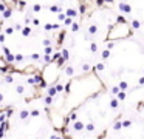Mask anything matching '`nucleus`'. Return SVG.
<instances>
[{
    "instance_id": "55",
    "label": "nucleus",
    "mask_w": 144,
    "mask_h": 139,
    "mask_svg": "<svg viewBox=\"0 0 144 139\" xmlns=\"http://www.w3.org/2000/svg\"><path fill=\"white\" fill-rule=\"evenodd\" d=\"M0 42L5 43V34H2V36H0Z\"/></svg>"
},
{
    "instance_id": "48",
    "label": "nucleus",
    "mask_w": 144,
    "mask_h": 139,
    "mask_svg": "<svg viewBox=\"0 0 144 139\" xmlns=\"http://www.w3.org/2000/svg\"><path fill=\"white\" fill-rule=\"evenodd\" d=\"M105 136H107V131H102L101 135L98 136V139H105Z\"/></svg>"
},
{
    "instance_id": "17",
    "label": "nucleus",
    "mask_w": 144,
    "mask_h": 139,
    "mask_svg": "<svg viewBox=\"0 0 144 139\" xmlns=\"http://www.w3.org/2000/svg\"><path fill=\"white\" fill-rule=\"evenodd\" d=\"M29 116H31V111H28V110H22L20 111V119H23V121H25V119H28Z\"/></svg>"
},
{
    "instance_id": "43",
    "label": "nucleus",
    "mask_w": 144,
    "mask_h": 139,
    "mask_svg": "<svg viewBox=\"0 0 144 139\" xmlns=\"http://www.w3.org/2000/svg\"><path fill=\"white\" fill-rule=\"evenodd\" d=\"M23 60V54H16V62H22Z\"/></svg>"
},
{
    "instance_id": "35",
    "label": "nucleus",
    "mask_w": 144,
    "mask_h": 139,
    "mask_svg": "<svg viewBox=\"0 0 144 139\" xmlns=\"http://www.w3.org/2000/svg\"><path fill=\"white\" fill-rule=\"evenodd\" d=\"M132 125V121H129V119H126V121H122V127L124 128H129Z\"/></svg>"
},
{
    "instance_id": "32",
    "label": "nucleus",
    "mask_w": 144,
    "mask_h": 139,
    "mask_svg": "<svg viewBox=\"0 0 144 139\" xmlns=\"http://www.w3.org/2000/svg\"><path fill=\"white\" fill-rule=\"evenodd\" d=\"M16 91H17L19 94H23V93H25V87H23V85H17V87H16Z\"/></svg>"
},
{
    "instance_id": "46",
    "label": "nucleus",
    "mask_w": 144,
    "mask_h": 139,
    "mask_svg": "<svg viewBox=\"0 0 144 139\" xmlns=\"http://www.w3.org/2000/svg\"><path fill=\"white\" fill-rule=\"evenodd\" d=\"M39 87H40V88H47V81H45V79H43V81L39 83Z\"/></svg>"
},
{
    "instance_id": "56",
    "label": "nucleus",
    "mask_w": 144,
    "mask_h": 139,
    "mask_svg": "<svg viewBox=\"0 0 144 139\" xmlns=\"http://www.w3.org/2000/svg\"><path fill=\"white\" fill-rule=\"evenodd\" d=\"M143 76H144V70H143Z\"/></svg>"
},
{
    "instance_id": "13",
    "label": "nucleus",
    "mask_w": 144,
    "mask_h": 139,
    "mask_svg": "<svg viewBox=\"0 0 144 139\" xmlns=\"http://www.w3.org/2000/svg\"><path fill=\"white\" fill-rule=\"evenodd\" d=\"M11 14H13V8H8L5 12H2V17H3V20H6V19L11 17Z\"/></svg>"
},
{
    "instance_id": "38",
    "label": "nucleus",
    "mask_w": 144,
    "mask_h": 139,
    "mask_svg": "<svg viewBox=\"0 0 144 139\" xmlns=\"http://www.w3.org/2000/svg\"><path fill=\"white\" fill-rule=\"evenodd\" d=\"M43 62H45L47 65H48V63H51V56H45V54H43Z\"/></svg>"
},
{
    "instance_id": "26",
    "label": "nucleus",
    "mask_w": 144,
    "mask_h": 139,
    "mask_svg": "<svg viewBox=\"0 0 144 139\" xmlns=\"http://www.w3.org/2000/svg\"><path fill=\"white\" fill-rule=\"evenodd\" d=\"M5 82L6 83H11V82H14V79H13V74H5Z\"/></svg>"
},
{
    "instance_id": "34",
    "label": "nucleus",
    "mask_w": 144,
    "mask_h": 139,
    "mask_svg": "<svg viewBox=\"0 0 144 139\" xmlns=\"http://www.w3.org/2000/svg\"><path fill=\"white\" fill-rule=\"evenodd\" d=\"M104 68H105V65H104V62H101V63H98V65L95 67V70H96V71H102Z\"/></svg>"
},
{
    "instance_id": "7",
    "label": "nucleus",
    "mask_w": 144,
    "mask_h": 139,
    "mask_svg": "<svg viewBox=\"0 0 144 139\" xmlns=\"http://www.w3.org/2000/svg\"><path fill=\"white\" fill-rule=\"evenodd\" d=\"M57 94V88H56V83H51V85L48 87V96H51V97H54Z\"/></svg>"
},
{
    "instance_id": "27",
    "label": "nucleus",
    "mask_w": 144,
    "mask_h": 139,
    "mask_svg": "<svg viewBox=\"0 0 144 139\" xmlns=\"http://www.w3.org/2000/svg\"><path fill=\"white\" fill-rule=\"evenodd\" d=\"M126 96H127V94H126V91H121L119 94H118V101H119V102H122V101H126Z\"/></svg>"
},
{
    "instance_id": "23",
    "label": "nucleus",
    "mask_w": 144,
    "mask_h": 139,
    "mask_svg": "<svg viewBox=\"0 0 144 139\" xmlns=\"http://www.w3.org/2000/svg\"><path fill=\"white\" fill-rule=\"evenodd\" d=\"M116 23L126 25V23H127V20H126V17H124V16H118V17H116Z\"/></svg>"
},
{
    "instance_id": "10",
    "label": "nucleus",
    "mask_w": 144,
    "mask_h": 139,
    "mask_svg": "<svg viewBox=\"0 0 144 139\" xmlns=\"http://www.w3.org/2000/svg\"><path fill=\"white\" fill-rule=\"evenodd\" d=\"M118 107H119V101H118V97H112L110 99V108H112V110H116Z\"/></svg>"
},
{
    "instance_id": "45",
    "label": "nucleus",
    "mask_w": 144,
    "mask_h": 139,
    "mask_svg": "<svg viewBox=\"0 0 144 139\" xmlns=\"http://www.w3.org/2000/svg\"><path fill=\"white\" fill-rule=\"evenodd\" d=\"M39 116V110H31V117H37Z\"/></svg>"
},
{
    "instance_id": "42",
    "label": "nucleus",
    "mask_w": 144,
    "mask_h": 139,
    "mask_svg": "<svg viewBox=\"0 0 144 139\" xmlns=\"http://www.w3.org/2000/svg\"><path fill=\"white\" fill-rule=\"evenodd\" d=\"M82 71H90V65H88V63H84V65H82Z\"/></svg>"
},
{
    "instance_id": "36",
    "label": "nucleus",
    "mask_w": 144,
    "mask_h": 139,
    "mask_svg": "<svg viewBox=\"0 0 144 139\" xmlns=\"http://www.w3.org/2000/svg\"><path fill=\"white\" fill-rule=\"evenodd\" d=\"M71 31H73V33L79 31V23H78V22H74V23H73V26H71Z\"/></svg>"
},
{
    "instance_id": "29",
    "label": "nucleus",
    "mask_w": 144,
    "mask_h": 139,
    "mask_svg": "<svg viewBox=\"0 0 144 139\" xmlns=\"http://www.w3.org/2000/svg\"><path fill=\"white\" fill-rule=\"evenodd\" d=\"M26 82L29 83V85H37V82H36V79H34V76H29L26 79Z\"/></svg>"
},
{
    "instance_id": "20",
    "label": "nucleus",
    "mask_w": 144,
    "mask_h": 139,
    "mask_svg": "<svg viewBox=\"0 0 144 139\" xmlns=\"http://www.w3.org/2000/svg\"><path fill=\"white\" fill-rule=\"evenodd\" d=\"M64 39H65V31H61V33H59V36H57V43H59V45H62Z\"/></svg>"
},
{
    "instance_id": "12",
    "label": "nucleus",
    "mask_w": 144,
    "mask_h": 139,
    "mask_svg": "<svg viewBox=\"0 0 144 139\" xmlns=\"http://www.w3.org/2000/svg\"><path fill=\"white\" fill-rule=\"evenodd\" d=\"M101 56H102V59H104V60H107V59H110V56H112V51H110V49H104V51L101 53Z\"/></svg>"
},
{
    "instance_id": "51",
    "label": "nucleus",
    "mask_w": 144,
    "mask_h": 139,
    "mask_svg": "<svg viewBox=\"0 0 144 139\" xmlns=\"http://www.w3.org/2000/svg\"><path fill=\"white\" fill-rule=\"evenodd\" d=\"M112 48H113V42H108L107 43V49H110V51H112Z\"/></svg>"
},
{
    "instance_id": "15",
    "label": "nucleus",
    "mask_w": 144,
    "mask_h": 139,
    "mask_svg": "<svg viewBox=\"0 0 144 139\" xmlns=\"http://www.w3.org/2000/svg\"><path fill=\"white\" fill-rule=\"evenodd\" d=\"M22 36H23V37L31 36V28H29V26H23V29H22Z\"/></svg>"
},
{
    "instance_id": "25",
    "label": "nucleus",
    "mask_w": 144,
    "mask_h": 139,
    "mask_svg": "<svg viewBox=\"0 0 144 139\" xmlns=\"http://www.w3.org/2000/svg\"><path fill=\"white\" fill-rule=\"evenodd\" d=\"M140 26H141V23H140V20H132V28L133 29H140Z\"/></svg>"
},
{
    "instance_id": "50",
    "label": "nucleus",
    "mask_w": 144,
    "mask_h": 139,
    "mask_svg": "<svg viewBox=\"0 0 144 139\" xmlns=\"http://www.w3.org/2000/svg\"><path fill=\"white\" fill-rule=\"evenodd\" d=\"M3 54H5V56H8V54H11V53H9V49H8L6 46H3Z\"/></svg>"
},
{
    "instance_id": "49",
    "label": "nucleus",
    "mask_w": 144,
    "mask_h": 139,
    "mask_svg": "<svg viewBox=\"0 0 144 139\" xmlns=\"http://www.w3.org/2000/svg\"><path fill=\"white\" fill-rule=\"evenodd\" d=\"M39 23H40L39 19H33V25H34V26H39Z\"/></svg>"
},
{
    "instance_id": "21",
    "label": "nucleus",
    "mask_w": 144,
    "mask_h": 139,
    "mask_svg": "<svg viewBox=\"0 0 144 139\" xmlns=\"http://www.w3.org/2000/svg\"><path fill=\"white\" fill-rule=\"evenodd\" d=\"M43 102H45V105H47V107H50V105L53 104V97H51V96H48V94H47V96L43 97Z\"/></svg>"
},
{
    "instance_id": "28",
    "label": "nucleus",
    "mask_w": 144,
    "mask_h": 139,
    "mask_svg": "<svg viewBox=\"0 0 144 139\" xmlns=\"http://www.w3.org/2000/svg\"><path fill=\"white\" fill-rule=\"evenodd\" d=\"M118 87L121 88V91H126V90H127V87H129V83L122 81V82H119V85H118Z\"/></svg>"
},
{
    "instance_id": "31",
    "label": "nucleus",
    "mask_w": 144,
    "mask_h": 139,
    "mask_svg": "<svg viewBox=\"0 0 144 139\" xmlns=\"http://www.w3.org/2000/svg\"><path fill=\"white\" fill-rule=\"evenodd\" d=\"M65 23V26H73V23H74V19H70V17H67V20L64 22Z\"/></svg>"
},
{
    "instance_id": "2",
    "label": "nucleus",
    "mask_w": 144,
    "mask_h": 139,
    "mask_svg": "<svg viewBox=\"0 0 144 139\" xmlns=\"http://www.w3.org/2000/svg\"><path fill=\"white\" fill-rule=\"evenodd\" d=\"M82 130H85V124L82 121H78L73 124V131H82Z\"/></svg>"
},
{
    "instance_id": "4",
    "label": "nucleus",
    "mask_w": 144,
    "mask_h": 139,
    "mask_svg": "<svg viewBox=\"0 0 144 139\" xmlns=\"http://www.w3.org/2000/svg\"><path fill=\"white\" fill-rule=\"evenodd\" d=\"M99 31V28H98V25H90V26H88V29H87V33H88V36L87 37H90V36H95V34Z\"/></svg>"
},
{
    "instance_id": "18",
    "label": "nucleus",
    "mask_w": 144,
    "mask_h": 139,
    "mask_svg": "<svg viewBox=\"0 0 144 139\" xmlns=\"http://www.w3.org/2000/svg\"><path fill=\"white\" fill-rule=\"evenodd\" d=\"M50 11L51 12H59V14H62L64 11H62V8H59L57 5H53V6H50Z\"/></svg>"
},
{
    "instance_id": "19",
    "label": "nucleus",
    "mask_w": 144,
    "mask_h": 139,
    "mask_svg": "<svg viewBox=\"0 0 144 139\" xmlns=\"http://www.w3.org/2000/svg\"><path fill=\"white\" fill-rule=\"evenodd\" d=\"M45 31H50V29H59V25H51V23H47L45 26H43Z\"/></svg>"
},
{
    "instance_id": "11",
    "label": "nucleus",
    "mask_w": 144,
    "mask_h": 139,
    "mask_svg": "<svg viewBox=\"0 0 144 139\" xmlns=\"http://www.w3.org/2000/svg\"><path fill=\"white\" fill-rule=\"evenodd\" d=\"M64 70H65V74H67L68 77H73V76H74V68H73V67L68 65V67H65Z\"/></svg>"
},
{
    "instance_id": "57",
    "label": "nucleus",
    "mask_w": 144,
    "mask_h": 139,
    "mask_svg": "<svg viewBox=\"0 0 144 139\" xmlns=\"http://www.w3.org/2000/svg\"><path fill=\"white\" fill-rule=\"evenodd\" d=\"M143 102H144V101H143Z\"/></svg>"
},
{
    "instance_id": "44",
    "label": "nucleus",
    "mask_w": 144,
    "mask_h": 139,
    "mask_svg": "<svg viewBox=\"0 0 144 139\" xmlns=\"http://www.w3.org/2000/svg\"><path fill=\"white\" fill-rule=\"evenodd\" d=\"M31 59H33V60H39V59H40V56H39L37 53H34V54H31Z\"/></svg>"
},
{
    "instance_id": "54",
    "label": "nucleus",
    "mask_w": 144,
    "mask_h": 139,
    "mask_svg": "<svg viewBox=\"0 0 144 139\" xmlns=\"http://www.w3.org/2000/svg\"><path fill=\"white\" fill-rule=\"evenodd\" d=\"M14 29H20V31H22V29H23V28H22V26H20V25H19V23H17V25H14Z\"/></svg>"
},
{
    "instance_id": "22",
    "label": "nucleus",
    "mask_w": 144,
    "mask_h": 139,
    "mask_svg": "<svg viewBox=\"0 0 144 139\" xmlns=\"http://www.w3.org/2000/svg\"><path fill=\"white\" fill-rule=\"evenodd\" d=\"M54 83H56V88H57V93H62L64 90H65V87H64V83H61V82H54Z\"/></svg>"
},
{
    "instance_id": "40",
    "label": "nucleus",
    "mask_w": 144,
    "mask_h": 139,
    "mask_svg": "<svg viewBox=\"0 0 144 139\" xmlns=\"http://www.w3.org/2000/svg\"><path fill=\"white\" fill-rule=\"evenodd\" d=\"M13 33H14V26H9L5 29V34H13Z\"/></svg>"
},
{
    "instance_id": "37",
    "label": "nucleus",
    "mask_w": 144,
    "mask_h": 139,
    "mask_svg": "<svg viewBox=\"0 0 144 139\" xmlns=\"http://www.w3.org/2000/svg\"><path fill=\"white\" fill-rule=\"evenodd\" d=\"M40 9H42V6H40V5H39V3H36V5H34V6H33V11H34V12H39V11H40Z\"/></svg>"
},
{
    "instance_id": "5",
    "label": "nucleus",
    "mask_w": 144,
    "mask_h": 139,
    "mask_svg": "<svg viewBox=\"0 0 144 139\" xmlns=\"http://www.w3.org/2000/svg\"><path fill=\"white\" fill-rule=\"evenodd\" d=\"M119 9H121V12H126V14L132 12L130 5H129V3H124V2H121V3H119Z\"/></svg>"
},
{
    "instance_id": "3",
    "label": "nucleus",
    "mask_w": 144,
    "mask_h": 139,
    "mask_svg": "<svg viewBox=\"0 0 144 139\" xmlns=\"http://www.w3.org/2000/svg\"><path fill=\"white\" fill-rule=\"evenodd\" d=\"M85 11H87V3L85 2H79V16H81V19H84Z\"/></svg>"
},
{
    "instance_id": "33",
    "label": "nucleus",
    "mask_w": 144,
    "mask_h": 139,
    "mask_svg": "<svg viewBox=\"0 0 144 139\" xmlns=\"http://www.w3.org/2000/svg\"><path fill=\"white\" fill-rule=\"evenodd\" d=\"M90 51H92V53H96V51H98V43H95V42L90 43Z\"/></svg>"
},
{
    "instance_id": "1",
    "label": "nucleus",
    "mask_w": 144,
    "mask_h": 139,
    "mask_svg": "<svg viewBox=\"0 0 144 139\" xmlns=\"http://www.w3.org/2000/svg\"><path fill=\"white\" fill-rule=\"evenodd\" d=\"M133 36V31L129 25H121V23H115L108 28V34L105 37L107 42H113V40H121V39H129Z\"/></svg>"
},
{
    "instance_id": "41",
    "label": "nucleus",
    "mask_w": 144,
    "mask_h": 139,
    "mask_svg": "<svg viewBox=\"0 0 144 139\" xmlns=\"http://www.w3.org/2000/svg\"><path fill=\"white\" fill-rule=\"evenodd\" d=\"M71 83H73V82H67V85H65V93H70V90H71Z\"/></svg>"
},
{
    "instance_id": "52",
    "label": "nucleus",
    "mask_w": 144,
    "mask_h": 139,
    "mask_svg": "<svg viewBox=\"0 0 144 139\" xmlns=\"http://www.w3.org/2000/svg\"><path fill=\"white\" fill-rule=\"evenodd\" d=\"M138 85H144V76L140 77V81H138Z\"/></svg>"
},
{
    "instance_id": "14",
    "label": "nucleus",
    "mask_w": 144,
    "mask_h": 139,
    "mask_svg": "<svg viewBox=\"0 0 144 139\" xmlns=\"http://www.w3.org/2000/svg\"><path fill=\"white\" fill-rule=\"evenodd\" d=\"M68 117H70V121H71L73 124L79 121V119H78V115H76V110H71V113H70V116H68Z\"/></svg>"
},
{
    "instance_id": "6",
    "label": "nucleus",
    "mask_w": 144,
    "mask_h": 139,
    "mask_svg": "<svg viewBox=\"0 0 144 139\" xmlns=\"http://www.w3.org/2000/svg\"><path fill=\"white\" fill-rule=\"evenodd\" d=\"M65 14H67V17H70V19H76L78 17V11L74 8H67Z\"/></svg>"
},
{
    "instance_id": "8",
    "label": "nucleus",
    "mask_w": 144,
    "mask_h": 139,
    "mask_svg": "<svg viewBox=\"0 0 144 139\" xmlns=\"http://www.w3.org/2000/svg\"><path fill=\"white\" fill-rule=\"evenodd\" d=\"M121 128H122V121H121V116H118L115 124H113V130L118 131V130H121Z\"/></svg>"
},
{
    "instance_id": "47",
    "label": "nucleus",
    "mask_w": 144,
    "mask_h": 139,
    "mask_svg": "<svg viewBox=\"0 0 144 139\" xmlns=\"http://www.w3.org/2000/svg\"><path fill=\"white\" fill-rule=\"evenodd\" d=\"M17 6H20V9H23V6H26V2H17Z\"/></svg>"
},
{
    "instance_id": "9",
    "label": "nucleus",
    "mask_w": 144,
    "mask_h": 139,
    "mask_svg": "<svg viewBox=\"0 0 144 139\" xmlns=\"http://www.w3.org/2000/svg\"><path fill=\"white\" fill-rule=\"evenodd\" d=\"M8 127H9V124H8V121L6 122H2V124H0V131H2V133H0V136H5V133H6V130H8Z\"/></svg>"
},
{
    "instance_id": "24",
    "label": "nucleus",
    "mask_w": 144,
    "mask_h": 139,
    "mask_svg": "<svg viewBox=\"0 0 144 139\" xmlns=\"http://www.w3.org/2000/svg\"><path fill=\"white\" fill-rule=\"evenodd\" d=\"M43 54H45V56H53V46H48V48H45L43 49Z\"/></svg>"
},
{
    "instance_id": "16",
    "label": "nucleus",
    "mask_w": 144,
    "mask_h": 139,
    "mask_svg": "<svg viewBox=\"0 0 144 139\" xmlns=\"http://www.w3.org/2000/svg\"><path fill=\"white\" fill-rule=\"evenodd\" d=\"M61 54H62V59H64V60H68V59H70V57H68V56H70V53H68V49L67 48H62V51H61Z\"/></svg>"
},
{
    "instance_id": "39",
    "label": "nucleus",
    "mask_w": 144,
    "mask_h": 139,
    "mask_svg": "<svg viewBox=\"0 0 144 139\" xmlns=\"http://www.w3.org/2000/svg\"><path fill=\"white\" fill-rule=\"evenodd\" d=\"M42 43H43V46H45V48H48V46H53V45H51V42H50L48 39H43V42H42Z\"/></svg>"
},
{
    "instance_id": "53",
    "label": "nucleus",
    "mask_w": 144,
    "mask_h": 139,
    "mask_svg": "<svg viewBox=\"0 0 144 139\" xmlns=\"http://www.w3.org/2000/svg\"><path fill=\"white\" fill-rule=\"evenodd\" d=\"M51 139H64L62 136H57V135H51Z\"/></svg>"
},
{
    "instance_id": "30",
    "label": "nucleus",
    "mask_w": 144,
    "mask_h": 139,
    "mask_svg": "<svg viewBox=\"0 0 144 139\" xmlns=\"http://www.w3.org/2000/svg\"><path fill=\"white\" fill-rule=\"evenodd\" d=\"M85 130H87V131H93V130H95V124H93V122H88L87 125H85Z\"/></svg>"
}]
</instances>
